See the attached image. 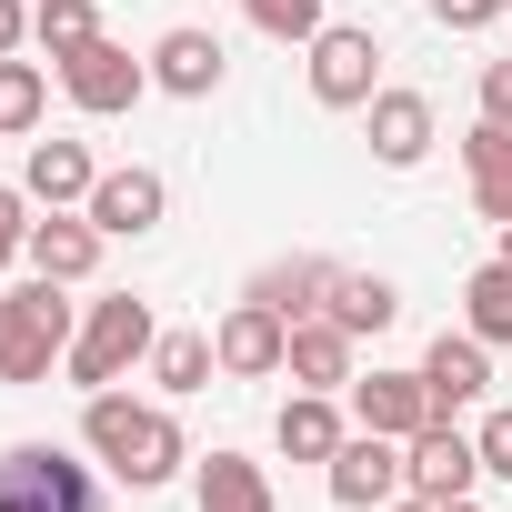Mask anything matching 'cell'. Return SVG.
Instances as JSON below:
<instances>
[{
	"instance_id": "1",
	"label": "cell",
	"mask_w": 512,
	"mask_h": 512,
	"mask_svg": "<svg viewBox=\"0 0 512 512\" xmlns=\"http://www.w3.org/2000/svg\"><path fill=\"white\" fill-rule=\"evenodd\" d=\"M81 442L131 482V492H161L181 462H191V442H181V422L171 412H151V402H131V392H91V412H81Z\"/></svg>"
},
{
	"instance_id": "2",
	"label": "cell",
	"mask_w": 512,
	"mask_h": 512,
	"mask_svg": "<svg viewBox=\"0 0 512 512\" xmlns=\"http://www.w3.org/2000/svg\"><path fill=\"white\" fill-rule=\"evenodd\" d=\"M0 512H111L101 472L71 462L61 442H11L0 452Z\"/></svg>"
},
{
	"instance_id": "3",
	"label": "cell",
	"mask_w": 512,
	"mask_h": 512,
	"mask_svg": "<svg viewBox=\"0 0 512 512\" xmlns=\"http://www.w3.org/2000/svg\"><path fill=\"white\" fill-rule=\"evenodd\" d=\"M151 302H131V292H111V302H91V322L71 332V352H61V372L81 382V392H111L131 362H151Z\"/></svg>"
},
{
	"instance_id": "4",
	"label": "cell",
	"mask_w": 512,
	"mask_h": 512,
	"mask_svg": "<svg viewBox=\"0 0 512 512\" xmlns=\"http://www.w3.org/2000/svg\"><path fill=\"white\" fill-rule=\"evenodd\" d=\"M61 352H71V302H61V282L0 292V382H51Z\"/></svg>"
},
{
	"instance_id": "5",
	"label": "cell",
	"mask_w": 512,
	"mask_h": 512,
	"mask_svg": "<svg viewBox=\"0 0 512 512\" xmlns=\"http://www.w3.org/2000/svg\"><path fill=\"white\" fill-rule=\"evenodd\" d=\"M302 51H312V101H322V111H372V91H382V41H372V31L332 21V31L302 41Z\"/></svg>"
},
{
	"instance_id": "6",
	"label": "cell",
	"mask_w": 512,
	"mask_h": 512,
	"mask_svg": "<svg viewBox=\"0 0 512 512\" xmlns=\"http://www.w3.org/2000/svg\"><path fill=\"white\" fill-rule=\"evenodd\" d=\"M402 482H412V442H392V432H352L332 452V502L342 512H382Z\"/></svg>"
},
{
	"instance_id": "7",
	"label": "cell",
	"mask_w": 512,
	"mask_h": 512,
	"mask_svg": "<svg viewBox=\"0 0 512 512\" xmlns=\"http://www.w3.org/2000/svg\"><path fill=\"white\" fill-rule=\"evenodd\" d=\"M61 91H71V101H81L91 121H121V111H131V101L151 91V61H131L121 41H91L81 61H61Z\"/></svg>"
},
{
	"instance_id": "8",
	"label": "cell",
	"mask_w": 512,
	"mask_h": 512,
	"mask_svg": "<svg viewBox=\"0 0 512 512\" xmlns=\"http://www.w3.org/2000/svg\"><path fill=\"white\" fill-rule=\"evenodd\" d=\"M211 352H221V372H231V382H272V372H282V352H292V322H282L272 302H231V312H221V332H211Z\"/></svg>"
},
{
	"instance_id": "9",
	"label": "cell",
	"mask_w": 512,
	"mask_h": 512,
	"mask_svg": "<svg viewBox=\"0 0 512 512\" xmlns=\"http://www.w3.org/2000/svg\"><path fill=\"white\" fill-rule=\"evenodd\" d=\"M472 482H482V442L452 432V422H422V432H412V492H422V502H462Z\"/></svg>"
},
{
	"instance_id": "10",
	"label": "cell",
	"mask_w": 512,
	"mask_h": 512,
	"mask_svg": "<svg viewBox=\"0 0 512 512\" xmlns=\"http://www.w3.org/2000/svg\"><path fill=\"white\" fill-rule=\"evenodd\" d=\"M422 392H432V412H442V422H452L462 402H482V392H492V342L442 332V342L422 352Z\"/></svg>"
},
{
	"instance_id": "11",
	"label": "cell",
	"mask_w": 512,
	"mask_h": 512,
	"mask_svg": "<svg viewBox=\"0 0 512 512\" xmlns=\"http://www.w3.org/2000/svg\"><path fill=\"white\" fill-rule=\"evenodd\" d=\"M352 422H362V432H392V442H412V432H422V422H442V412H432L422 372H372V382L352 372Z\"/></svg>"
},
{
	"instance_id": "12",
	"label": "cell",
	"mask_w": 512,
	"mask_h": 512,
	"mask_svg": "<svg viewBox=\"0 0 512 512\" xmlns=\"http://www.w3.org/2000/svg\"><path fill=\"white\" fill-rule=\"evenodd\" d=\"M101 241H111V231H101L91 211H81V221H71V211H51V221H31V272L71 292V282H91V272H101Z\"/></svg>"
},
{
	"instance_id": "13",
	"label": "cell",
	"mask_w": 512,
	"mask_h": 512,
	"mask_svg": "<svg viewBox=\"0 0 512 512\" xmlns=\"http://www.w3.org/2000/svg\"><path fill=\"white\" fill-rule=\"evenodd\" d=\"M161 201H171V191H161V171H141V161H131V171H101L81 211H91L111 241H131V231H151V221H161Z\"/></svg>"
},
{
	"instance_id": "14",
	"label": "cell",
	"mask_w": 512,
	"mask_h": 512,
	"mask_svg": "<svg viewBox=\"0 0 512 512\" xmlns=\"http://www.w3.org/2000/svg\"><path fill=\"white\" fill-rule=\"evenodd\" d=\"M422 151H432V101L422 91H372V161L412 171Z\"/></svg>"
},
{
	"instance_id": "15",
	"label": "cell",
	"mask_w": 512,
	"mask_h": 512,
	"mask_svg": "<svg viewBox=\"0 0 512 512\" xmlns=\"http://www.w3.org/2000/svg\"><path fill=\"white\" fill-rule=\"evenodd\" d=\"M282 372H292L302 392H342V382H352V332H342L332 312L292 322V352H282Z\"/></svg>"
},
{
	"instance_id": "16",
	"label": "cell",
	"mask_w": 512,
	"mask_h": 512,
	"mask_svg": "<svg viewBox=\"0 0 512 512\" xmlns=\"http://www.w3.org/2000/svg\"><path fill=\"white\" fill-rule=\"evenodd\" d=\"M151 81L171 91V101H201V91H221V41L211 31H161V51H151Z\"/></svg>"
},
{
	"instance_id": "17",
	"label": "cell",
	"mask_w": 512,
	"mask_h": 512,
	"mask_svg": "<svg viewBox=\"0 0 512 512\" xmlns=\"http://www.w3.org/2000/svg\"><path fill=\"white\" fill-rule=\"evenodd\" d=\"M91 151L81 141H31V171H21V191L31 201H51V211H71V201H91Z\"/></svg>"
},
{
	"instance_id": "18",
	"label": "cell",
	"mask_w": 512,
	"mask_h": 512,
	"mask_svg": "<svg viewBox=\"0 0 512 512\" xmlns=\"http://www.w3.org/2000/svg\"><path fill=\"white\" fill-rule=\"evenodd\" d=\"M251 302H272L282 322H312V312H332V262H312V251L302 262H272L262 282H251Z\"/></svg>"
},
{
	"instance_id": "19",
	"label": "cell",
	"mask_w": 512,
	"mask_h": 512,
	"mask_svg": "<svg viewBox=\"0 0 512 512\" xmlns=\"http://www.w3.org/2000/svg\"><path fill=\"white\" fill-rule=\"evenodd\" d=\"M272 432H282V452H292V462H332V452L352 442V432H342V412H332V392H292Z\"/></svg>"
},
{
	"instance_id": "20",
	"label": "cell",
	"mask_w": 512,
	"mask_h": 512,
	"mask_svg": "<svg viewBox=\"0 0 512 512\" xmlns=\"http://www.w3.org/2000/svg\"><path fill=\"white\" fill-rule=\"evenodd\" d=\"M462 161H472V211H482V221H512V131L482 121V131L462 141Z\"/></svg>"
},
{
	"instance_id": "21",
	"label": "cell",
	"mask_w": 512,
	"mask_h": 512,
	"mask_svg": "<svg viewBox=\"0 0 512 512\" xmlns=\"http://www.w3.org/2000/svg\"><path fill=\"white\" fill-rule=\"evenodd\" d=\"M332 322L362 342V332H392L402 322V292L382 282V272H332Z\"/></svg>"
},
{
	"instance_id": "22",
	"label": "cell",
	"mask_w": 512,
	"mask_h": 512,
	"mask_svg": "<svg viewBox=\"0 0 512 512\" xmlns=\"http://www.w3.org/2000/svg\"><path fill=\"white\" fill-rule=\"evenodd\" d=\"M201 512H272V472L241 462V452H211L201 462Z\"/></svg>"
},
{
	"instance_id": "23",
	"label": "cell",
	"mask_w": 512,
	"mask_h": 512,
	"mask_svg": "<svg viewBox=\"0 0 512 512\" xmlns=\"http://www.w3.org/2000/svg\"><path fill=\"white\" fill-rule=\"evenodd\" d=\"M462 332L472 342H512V262H502V251L462 282Z\"/></svg>"
},
{
	"instance_id": "24",
	"label": "cell",
	"mask_w": 512,
	"mask_h": 512,
	"mask_svg": "<svg viewBox=\"0 0 512 512\" xmlns=\"http://www.w3.org/2000/svg\"><path fill=\"white\" fill-rule=\"evenodd\" d=\"M211 372H221L211 332H161V342H151V382H161V392H201Z\"/></svg>"
},
{
	"instance_id": "25",
	"label": "cell",
	"mask_w": 512,
	"mask_h": 512,
	"mask_svg": "<svg viewBox=\"0 0 512 512\" xmlns=\"http://www.w3.org/2000/svg\"><path fill=\"white\" fill-rule=\"evenodd\" d=\"M31 41H41L51 61H81V51L101 41V11H91V0H41V11H31Z\"/></svg>"
},
{
	"instance_id": "26",
	"label": "cell",
	"mask_w": 512,
	"mask_h": 512,
	"mask_svg": "<svg viewBox=\"0 0 512 512\" xmlns=\"http://www.w3.org/2000/svg\"><path fill=\"white\" fill-rule=\"evenodd\" d=\"M251 11V31H272V41H322L332 21H322V0H241Z\"/></svg>"
},
{
	"instance_id": "27",
	"label": "cell",
	"mask_w": 512,
	"mask_h": 512,
	"mask_svg": "<svg viewBox=\"0 0 512 512\" xmlns=\"http://www.w3.org/2000/svg\"><path fill=\"white\" fill-rule=\"evenodd\" d=\"M0 131H41V61H0Z\"/></svg>"
},
{
	"instance_id": "28",
	"label": "cell",
	"mask_w": 512,
	"mask_h": 512,
	"mask_svg": "<svg viewBox=\"0 0 512 512\" xmlns=\"http://www.w3.org/2000/svg\"><path fill=\"white\" fill-rule=\"evenodd\" d=\"M31 251V191H0V272Z\"/></svg>"
},
{
	"instance_id": "29",
	"label": "cell",
	"mask_w": 512,
	"mask_h": 512,
	"mask_svg": "<svg viewBox=\"0 0 512 512\" xmlns=\"http://www.w3.org/2000/svg\"><path fill=\"white\" fill-rule=\"evenodd\" d=\"M472 442H482V472H502V482H512V402H502V412H482V432H472Z\"/></svg>"
},
{
	"instance_id": "30",
	"label": "cell",
	"mask_w": 512,
	"mask_h": 512,
	"mask_svg": "<svg viewBox=\"0 0 512 512\" xmlns=\"http://www.w3.org/2000/svg\"><path fill=\"white\" fill-rule=\"evenodd\" d=\"M432 21H442V31H492L502 0H432Z\"/></svg>"
},
{
	"instance_id": "31",
	"label": "cell",
	"mask_w": 512,
	"mask_h": 512,
	"mask_svg": "<svg viewBox=\"0 0 512 512\" xmlns=\"http://www.w3.org/2000/svg\"><path fill=\"white\" fill-rule=\"evenodd\" d=\"M482 121H502V131H512V61H492V71H482Z\"/></svg>"
},
{
	"instance_id": "32",
	"label": "cell",
	"mask_w": 512,
	"mask_h": 512,
	"mask_svg": "<svg viewBox=\"0 0 512 512\" xmlns=\"http://www.w3.org/2000/svg\"><path fill=\"white\" fill-rule=\"evenodd\" d=\"M21 41H31V11H21V0H0V61H11Z\"/></svg>"
},
{
	"instance_id": "33",
	"label": "cell",
	"mask_w": 512,
	"mask_h": 512,
	"mask_svg": "<svg viewBox=\"0 0 512 512\" xmlns=\"http://www.w3.org/2000/svg\"><path fill=\"white\" fill-rule=\"evenodd\" d=\"M382 512H432V502H422V492H412V502H402V492H392V502H382Z\"/></svg>"
},
{
	"instance_id": "34",
	"label": "cell",
	"mask_w": 512,
	"mask_h": 512,
	"mask_svg": "<svg viewBox=\"0 0 512 512\" xmlns=\"http://www.w3.org/2000/svg\"><path fill=\"white\" fill-rule=\"evenodd\" d=\"M432 512H482V502H472V492H462V502H432Z\"/></svg>"
},
{
	"instance_id": "35",
	"label": "cell",
	"mask_w": 512,
	"mask_h": 512,
	"mask_svg": "<svg viewBox=\"0 0 512 512\" xmlns=\"http://www.w3.org/2000/svg\"><path fill=\"white\" fill-rule=\"evenodd\" d=\"M502 262H512V221H502Z\"/></svg>"
}]
</instances>
